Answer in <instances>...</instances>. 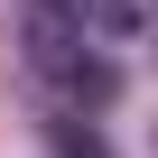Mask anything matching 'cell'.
<instances>
[{"mask_svg": "<svg viewBox=\"0 0 158 158\" xmlns=\"http://www.w3.org/2000/svg\"><path fill=\"white\" fill-rule=\"evenodd\" d=\"M56 158H112L93 121H56Z\"/></svg>", "mask_w": 158, "mask_h": 158, "instance_id": "1", "label": "cell"}, {"mask_svg": "<svg viewBox=\"0 0 158 158\" xmlns=\"http://www.w3.org/2000/svg\"><path fill=\"white\" fill-rule=\"evenodd\" d=\"M37 10H47V19H84V0H37Z\"/></svg>", "mask_w": 158, "mask_h": 158, "instance_id": "2", "label": "cell"}]
</instances>
